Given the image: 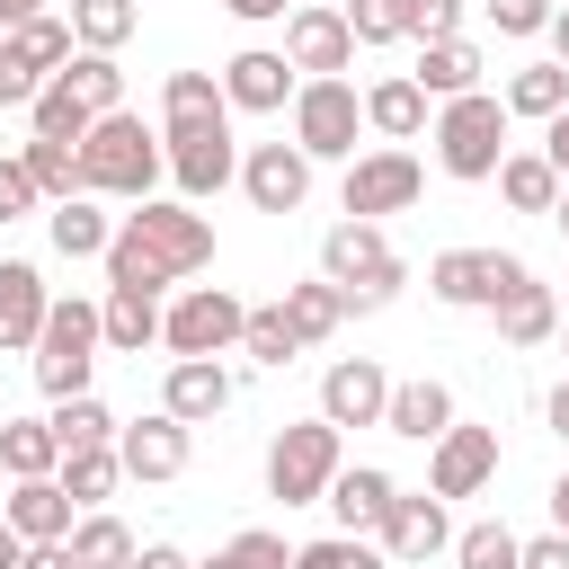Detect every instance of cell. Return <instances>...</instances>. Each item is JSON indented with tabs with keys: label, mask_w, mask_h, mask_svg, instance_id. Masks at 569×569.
Here are the masks:
<instances>
[{
	"label": "cell",
	"mask_w": 569,
	"mask_h": 569,
	"mask_svg": "<svg viewBox=\"0 0 569 569\" xmlns=\"http://www.w3.org/2000/svg\"><path fill=\"white\" fill-rule=\"evenodd\" d=\"M196 267H213V222L187 213V204H151V196H142V204L116 222V240H107V284L160 293V284H178V276H196Z\"/></svg>",
	"instance_id": "1"
},
{
	"label": "cell",
	"mask_w": 569,
	"mask_h": 569,
	"mask_svg": "<svg viewBox=\"0 0 569 569\" xmlns=\"http://www.w3.org/2000/svg\"><path fill=\"white\" fill-rule=\"evenodd\" d=\"M160 169H169L160 142H151L142 116H124V107H107V116L80 133V196H124V204H142Z\"/></svg>",
	"instance_id": "2"
},
{
	"label": "cell",
	"mask_w": 569,
	"mask_h": 569,
	"mask_svg": "<svg viewBox=\"0 0 569 569\" xmlns=\"http://www.w3.org/2000/svg\"><path fill=\"white\" fill-rule=\"evenodd\" d=\"M436 160H445V178H498V160H507V98L498 89L436 98Z\"/></svg>",
	"instance_id": "3"
},
{
	"label": "cell",
	"mask_w": 569,
	"mask_h": 569,
	"mask_svg": "<svg viewBox=\"0 0 569 569\" xmlns=\"http://www.w3.org/2000/svg\"><path fill=\"white\" fill-rule=\"evenodd\" d=\"M98 347H107V329H98V302H80V293H53V302H44V329H36V382H44L53 400L89 391V365H98Z\"/></svg>",
	"instance_id": "4"
},
{
	"label": "cell",
	"mask_w": 569,
	"mask_h": 569,
	"mask_svg": "<svg viewBox=\"0 0 569 569\" xmlns=\"http://www.w3.org/2000/svg\"><path fill=\"white\" fill-rule=\"evenodd\" d=\"M320 276L329 284H347V302L356 311H373V302H391L400 293V249L382 240V222H329V240H320Z\"/></svg>",
	"instance_id": "5"
},
{
	"label": "cell",
	"mask_w": 569,
	"mask_h": 569,
	"mask_svg": "<svg viewBox=\"0 0 569 569\" xmlns=\"http://www.w3.org/2000/svg\"><path fill=\"white\" fill-rule=\"evenodd\" d=\"M356 133H365L356 80H302L293 89V151L302 160H356Z\"/></svg>",
	"instance_id": "6"
},
{
	"label": "cell",
	"mask_w": 569,
	"mask_h": 569,
	"mask_svg": "<svg viewBox=\"0 0 569 569\" xmlns=\"http://www.w3.org/2000/svg\"><path fill=\"white\" fill-rule=\"evenodd\" d=\"M160 160L178 178V196H222L240 178V151H231V116H196V124H160Z\"/></svg>",
	"instance_id": "7"
},
{
	"label": "cell",
	"mask_w": 569,
	"mask_h": 569,
	"mask_svg": "<svg viewBox=\"0 0 569 569\" xmlns=\"http://www.w3.org/2000/svg\"><path fill=\"white\" fill-rule=\"evenodd\" d=\"M338 436H347V427H329V418L284 427L276 453H267V489H276L284 507H311V498L329 489V471H338Z\"/></svg>",
	"instance_id": "8"
},
{
	"label": "cell",
	"mask_w": 569,
	"mask_h": 569,
	"mask_svg": "<svg viewBox=\"0 0 569 569\" xmlns=\"http://www.w3.org/2000/svg\"><path fill=\"white\" fill-rule=\"evenodd\" d=\"M427 196V169L391 142V151H365V160H347V187H338V204L356 213V222H382V213H409Z\"/></svg>",
	"instance_id": "9"
},
{
	"label": "cell",
	"mask_w": 569,
	"mask_h": 569,
	"mask_svg": "<svg viewBox=\"0 0 569 569\" xmlns=\"http://www.w3.org/2000/svg\"><path fill=\"white\" fill-rule=\"evenodd\" d=\"M240 302L222 293V284H187L169 311H160V347L169 356H222V347H240Z\"/></svg>",
	"instance_id": "10"
},
{
	"label": "cell",
	"mask_w": 569,
	"mask_h": 569,
	"mask_svg": "<svg viewBox=\"0 0 569 569\" xmlns=\"http://www.w3.org/2000/svg\"><path fill=\"white\" fill-rule=\"evenodd\" d=\"M284 62L311 71V80H347V71H356L347 9H329V0H293V9H284Z\"/></svg>",
	"instance_id": "11"
},
{
	"label": "cell",
	"mask_w": 569,
	"mask_h": 569,
	"mask_svg": "<svg viewBox=\"0 0 569 569\" xmlns=\"http://www.w3.org/2000/svg\"><path fill=\"white\" fill-rule=\"evenodd\" d=\"M516 276H525V258H507V249H445V258L427 267L436 302H453V311H489Z\"/></svg>",
	"instance_id": "12"
},
{
	"label": "cell",
	"mask_w": 569,
	"mask_h": 569,
	"mask_svg": "<svg viewBox=\"0 0 569 569\" xmlns=\"http://www.w3.org/2000/svg\"><path fill=\"white\" fill-rule=\"evenodd\" d=\"M187 418H169V409H151V418H133V427H116V462H124V480H178L187 471Z\"/></svg>",
	"instance_id": "13"
},
{
	"label": "cell",
	"mask_w": 569,
	"mask_h": 569,
	"mask_svg": "<svg viewBox=\"0 0 569 569\" xmlns=\"http://www.w3.org/2000/svg\"><path fill=\"white\" fill-rule=\"evenodd\" d=\"M489 471H498V427H445L436 462H427V489L436 498H471V489H489Z\"/></svg>",
	"instance_id": "14"
},
{
	"label": "cell",
	"mask_w": 569,
	"mask_h": 569,
	"mask_svg": "<svg viewBox=\"0 0 569 569\" xmlns=\"http://www.w3.org/2000/svg\"><path fill=\"white\" fill-rule=\"evenodd\" d=\"M382 400H391V382H382L373 356H347V365L320 373V418L329 427H382Z\"/></svg>",
	"instance_id": "15"
},
{
	"label": "cell",
	"mask_w": 569,
	"mask_h": 569,
	"mask_svg": "<svg viewBox=\"0 0 569 569\" xmlns=\"http://www.w3.org/2000/svg\"><path fill=\"white\" fill-rule=\"evenodd\" d=\"M373 533H382V560H436V551L453 542V525H445V498H436V489H418V498L400 489V498H391V516H382Z\"/></svg>",
	"instance_id": "16"
},
{
	"label": "cell",
	"mask_w": 569,
	"mask_h": 569,
	"mask_svg": "<svg viewBox=\"0 0 569 569\" xmlns=\"http://www.w3.org/2000/svg\"><path fill=\"white\" fill-rule=\"evenodd\" d=\"M240 187H249L258 213H293V204L311 196V160H302L293 142H258V151L240 160Z\"/></svg>",
	"instance_id": "17"
},
{
	"label": "cell",
	"mask_w": 569,
	"mask_h": 569,
	"mask_svg": "<svg viewBox=\"0 0 569 569\" xmlns=\"http://www.w3.org/2000/svg\"><path fill=\"white\" fill-rule=\"evenodd\" d=\"M320 498H329V516H338L347 533H373V525L391 516V498H400V480H391V471H373V462H338Z\"/></svg>",
	"instance_id": "18"
},
{
	"label": "cell",
	"mask_w": 569,
	"mask_h": 569,
	"mask_svg": "<svg viewBox=\"0 0 569 569\" xmlns=\"http://www.w3.org/2000/svg\"><path fill=\"white\" fill-rule=\"evenodd\" d=\"M222 98H231V107H249V116H276V107L293 98V62H284V53H267V44H249V53H231V62H222Z\"/></svg>",
	"instance_id": "19"
},
{
	"label": "cell",
	"mask_w": 569,
	"mask_h": 569,
	"mask_svg": "<svg viewBox=\"0 0 569 569\" xmlns=\"http://www.w3.org/2000/svg\"><path fill=\"white\" fill-rule=\"evenodd\" d=\"M160 409H169V418H187V427H204V418H222V409H231V373H222L213 356H178V365H169Z\"/></svg>",
	"instance_id": "20"
},
{
	"label": "cell",
	"mask_w": 569,
	"mask_h": 569,
	"mask_svg": "<svg viewBox=\"0 0 569 569\" xmlns=\"http://www.w3.org/2000/svg\"><path fill=\"white\" fill-rule=\"evenodd\" d=\"M44 276L27 267V258H0V356H18V347H36V329H44Z\"/></svg>",
	"instance_id": "21"
},
{
	"label": "cell",
	"mask_w": 569,
	"mask_h": 569,
	"mask_svg": "<svg viewBox=\"0 0 569 569\" xmlns=\"http://www.w3.org/2000/svg\"><path fill=\"white\" fill-rule=\"evenodd\" d=\"M489 311H498V338H507V347H542V338L560 329V302H551V284H533V267H525Z\"/></svg>",
	"instance_id": "22"
},
{
	"label": "cell",
	"mask_w": 569,
	"mask_h": 569,
	"mask_svg": "<svg viewBox=\"0 0 569 569\" xmlns=\"http://www.w3.org/2000/svg\"><path fill=\"white\" fill-rule=\"evenodd\" d=\"M382 427H391V436H409V445H436V436L453 427V391H445V382H391Z\"/></svg>",
	"instance_id": "23"
},
{
	"label": "cell",
	"mask_w": 569,
	"mask_h": 569,
	"mask_svg": "<svg viewBox=\"0 0 569 569\" xmlns=\"http://www.w3.org/2000/svg\"><path fill=\"white\" fill-rule=\"evenodd\" d=\"M0 516H9L18 542H62V533H71V489H62L53 471H44V480H18V498H9Z\"/></svg>",
	"instance_id": "24"
},
{
	"label": "cell",
	"mask_w": 569,
	"mask_h": 569,
	"mask_svg": "<svg viewBox=\"0 0 569 569\" xmlns=\"http://www.w3.org/2000/svg\"><path fill=\"white\" fill-rule=\"evenodd\" d=\"M480 71H489V62H480V44H471V36H436V44L418 53V71H409V80H418L427 98H462V89H480Z\"/></svg>",
	"instance_id": "25"
},
{
	"label": "cell",
	"mask_w": 569,
	"mask_h": 569,
	"mask_svg": "<svg viewBox=\"0 0 569 569\" xmlns=\"http://www.w3.org/2000/svg\"><path fill=\"white\" fill-rule=\"evenodd\" d=\"M98 329H107V347L142 356V347L160 338V293H142V284H107V302H98Z\"/></svg>",
	"instance_id": "26"
},
{
	"label": "cell",
	"mask_w": 569,
	"mask_h": 569,
	"mask_svg": "<svg viewBox=\"0 0 569 569\" xmlns=\"http://www.w3.org/2000/svg\"><path fill=\"white\" fill-rule=\"evenodd\" d=\"M276 311H284V329H293L302 347H320L356 302H347V284H329V276H320V284H284V302H276Z\"/></svg>",
	"instance_id": "27"
},
{
	"label": "cell",
	"mask_w": 569,
	"mask_h": 569,
	"mask_svg": "<svg viewBox=\"0 0 569 569\" xmlns=\"http://www.w3.org/2000/svg\"><path fill=\"white\" fill-rule=\"evenodd\" d=\"M365 124H373V133H391V142H409V133L427 124V89H418L409 71L373 80V89H365Z\"/></svg>",
	"instance_id": "28"
},
{
	"label": "cell",
	"mask_w": 569,
	"mask_h": 569,
	"mask_svg": "<svg viewBox=\"0 0 569 569\" xmlns=\"http://www.w3.org/2000/svg\"><path fill=\"white\" fill-rule=\"evenodd\" d=\"M44 231H53L62 258H107V240H116V222L98 213V196H62V204L44 213Z\"/></svg>",
	"instance_id": "29"
},
{
	"label": "cell",
	"mask_w": 569,
	"mask_h": 569,
	"mask_svg": "<svg viewBox=\"0 0 569 569\" xmlns=\"http://www.w3.org/2000/svg\"><path fill=\"white\" fill-rule=\"evenodd\" d=\"M498 196H507L516 213H551V204H560V169H551L542 151H507V160H498Z\"/></svg>",
	"instance_id": "30"
},
{
	"label": "cell",
	"mask_w": 569,
	"mask_h": 569,
	"mask_svg": "<svg viewBox=\"0 0 569 569\" xmlns=\"http://www.w3.org/2000/svg\"><path fill=\"white\" fill-rule=\"evenodd\" d=\"M53 80H62V89H71V98H80L89 116L124 107V71H116V53H89V44H80V53H71V62L53 71Z\"/></svg>",
	"instance_id": "31"
},
{
	"label": "cell",
	"mask_w": 569,
	"mask_h": 569,
	"mask_svg": "<svg viewBox=\"0 0 569 569\" xmlns=\"http://www.w3.org/2000/svg\"><path fill=\"white\" fill-rule=\"evenodd\" d=\"M498 98H507V116H533V124H551V116L569 107V71H560V62H525V71H516Z\"/></svg>",
	"instance_id": "32"
},
{
	"label": "cell",
	"mask_w": 569,
	"mask_h": 569,
	"mask_svg": "<svg viewBox=\"0 0 569 569\" xmlns=\"http://www.w3.org/2000/svg\"><path fill=\"white\" fill-rule=\"evenodd\" d=\"M0 44H9V53H18L36 80H53V71L71 62V18H27V27H9Z\"/></svg>",
	"instance_id": "33"
},
{
	"label": "cell",
	"mask_w": 569,
	"mask_h": 569,
	"mask_svg": "<svg viewBox=\"0 0 569 569\" xmlns=\"http://www.w3.org/2000/svg\"><path fill=\"white\" fill-rule=\"evenodd\" d=\"M62 542H71V569H124V560L142 551V542H133V533H124L116 516H80V525H71Z\"/></svg>",
	"instance_id": "34"
},
{
	"label": "cell",
	"mask_w": 569,
	"mask_h": 569,
	"mask_svg": "<svg viewBox=\"0 0 569 569\" xmlns=\"http://www.w3.org/2000/svg\"><path fill=\"white\" fill-rule=\"evenodd\" d=\"M196 116H231L222 80H213V71H169V89H160V124H196Z\"/></svg>",
	"instance_id": "35"
},
{
	"label": "cell",
	"mask_w": 569,
	"mask_h": 569,
	"mask_svg": "<svg viewBox=\"0 0 569 569\" xmlns=\"http://www.w3.org/2000/svg\"><path fill=\"white\" fill-rule=\"evenodd\" d=\"M44 427H53V445H62V453H71V445H116V409H107V400H89V391L53 400V418H44Z\"/></svg>",
	"instance_id": "36"
},
{
	"label": "cell",
	"mask_w": 569,
	"mask_h": 569,
	"mask_svg": "<svg viewBox=\"0 0 569 569\" xmlns=\"http://www.w3.org/2000/svg\"><path fill=\"white\" fill-rule=\"evenodd\" d=\"M0 462H9L18 480H44V471L62 462V445H53L44 418H9V427H0Z\"/></svg>",
	"instance_id": "37"
},
{
	"label": "cell",
	"mask_w": 569,
	"mask_h": 569,
	"mask_svg": "<svg viewBox=\"0 0 569 569\" xmlns=\"http://www.w3.org/2000/svg\"><path fill=\"white\" fill-rule=\"evenodd\" d=\"M116 480H124L116 445H71V453H62V489H71V507H98Z\"/></svg>",
	"instance_id": "38"
},
{
	"label": "cell",
	"mask_w": 569,
	"mask_h": 569,
	"mask_svg": "<svg viewBox=\"0 0 569 569\" xmlns=\"http://www.w3.org/2000/svg\"><path fill=\"white\" fill-rule=\"evenodd\" d=\"M18 160H27L36 196H53V204H62V196H80V142H44V133H36Z\"/></svg>",
	"instance_id": "39"
},
{
	"label": "cell",
	"mask_w": 569,
	"mask_h": 569,
	"mask_svg": "<svg viewBox=\"0 0 569 569\" xmlns=\"http://www.w3.org/2000/svg\"><path fill=\"white\" fill-rule=\"evenodd\" d=\"M27 116H36V133H44V142H80V133L98 124V116H89V107H80L62 80H44V89L27 98Z\"/></svg>",
	"instance_id": "40"
},
{
	"label": "cell",
	"mask_w": 569,
	"mask_h": 569,
	"mask_svg": "<svg viewBox=\"0 0 569 569\" xmlns=\"http://www.w3.org/2000/svg\"><path fill=\"white\" fill-rule=\"evenodd\" d=\"M71 36H80L89 53H116V44L133 36V0H71Z\"/></svg>",
	"instance_id": "41"
},
{
	"label": "cell",
	"mask_w": 569,
	"mask_h": 569,
	"mask_svg": "<svg viewBox=\"0 0 569 569\" xmlns=\"http://www.w3.org/2000/svg\"><path fill=\"white\" fill-rule=\"evenodd\" d=\"M293 569H391L365 533H320V542H302L293 551Z\"/></svg>",
	"instance_id": "42"
},
{
	"label": "cell",
	"mask_w": 569,
	"mask_h": 569,
	"mask_svg": "<svg viewBox=\"0 0 569 569\" xmlns=\"http://www.w3.org/2000/svg\"><path fill=\"white\" fill-rule=\"evenodd\" d=\"M240 356H258V365H293L302 338L284 329V311H249V320H240Z\"/></svg>",
	"instance_id": "43"
},
{
	"label": "cell",
	"mask_w": 569,
	"mask_h": 569,
	"mask_svg": "<svg viewBox=\"0 0 569 569\" xmlns=\"http://www.w3.org/2000/svg\"><path fill=\"white\" fill-rule=\"evenodd\" d=\"M516 551H525V542H516L507 525H462V533H453V560H462V569H516Z\"/></svg>",
	"instance_id": "44"
},
{
	"label": "cell",
	"mask_w": 569,
	"mask_h": 569,
	"mask_svg": "<svg viewBox=\"0 0 569 569\" xmlns=\"http://www.w3.org/2000/svg\"><path fill=\"white\" fill-rule=\"evenodd\" d=\"M222 569H293V551H284V533L249 525V533H231V542H222Z\"/></svg>",
	"instance_id": "45"
},
{
	"label": "cell",
	"mask_w": 569,
	"mask_h": 569,
	"mask_svg": "<svg viewBox=\"0 0 569 569\" xmlns=\"http://www.w3.org/2000/svg\"><path fill=\"white\" fill-rule=\"evenodd\" d=\"M400 36H418V44L462 36V0H400Z\"/></svg>",
	"instance_id": "46"
},
{
	"label": "cell",
	"mask_w": 569,
	"mask_h": 569,
	"mask_svg": "<svg viewBox=\"0 0 569 569\" xmlns=\"http://www.w3.org/2000/svg\"><path fill=\"white\" fill-rule=\"evenodd\" d=\"M347 36L356 44H391L400 36V0H347Z\"/></svg>",
	"instance_id": "47"
},
{
	"label": "cell",
	"mask_w": 569,
	"mask_h": 569,
	"mask_svg": "<svg viewBox=\"0 0 569 569\" xmlns=\"http://www.w3.org/2000/svg\"><path fill=\"white\" fill-rule=\"evenodd\" d=\"M489 18H498V36H542L551 0H489Z\"/></svg>",
	"instance_id": "48"
},
{
	"label": "cell",
	"mask_w": 569,
	"mask_h": 569,
	"mask_svg": "<svg viewBox=\"0 0 569 569\" xmlns=\"http://www.w3.org/2000/svg\"><path fill=\"white\" fill-rule=\"evenodd\" d=\"M36 204V178H27V160H0V222H18Z\"/></svg>",
	"instance_id": "49"
},
{
	"label": "cell",
	"mask_w": 569,
	"mask_h": 569,
	"mask_svg": "<svg viewBox=\"0 0 569 569\" xmlns=\"http://www.w3.org/2000/svg\"><path fill=\"white\" fill-rule=\"evenodd\" d=\"M36 89H44V80H36V71H27V62H18L9 44H0V107H27Z\"/></svg>",
	"instance_id": "50"
},
{
	"label": "cell",
	"mask_w": 569,
	"mask_h": 569,
	"mask_svg": "<svg viewBox=\"0 0 569 569\" xmlns=\"http://www.w3.org/2000/svg\"><path fill=\"white\" fill-rule=\"evenodd\" d=\"M516 569H569V533L551 525V533H533L525 551H516Z\"/></svg>",
	"instance_id": "51"
},
{
	"label": "cell",
	"mask_w": 569,
	"mask_h": 569,
	"mask_svg": "<svg viewBox=\"0 0 569 569\" xmlns=\"http://www.w3.org/2000/svg\"><path fill=\"white\" fill-rule=\"evenodd\" d=\"M124 569H196V560H187V551H178V542H142V551H133V560H124Z\"/></svg>",
	"instance_id": "52"
},
{
	"label": "cell",
	"mask_w": 569,
	"mask_h": 569,
	"mask_svg": "<svg viewBox=\"0 0 569 569\" xmlns=\"http://www.w3.org/2000/svg\"><path fill=\"white\" fill-rule=\"evenodd\" d=\"M542 160H551V169H560V178H569V107H560V116H551V124H542Z\"/></svg>",
	"instance_id": "53"
},
{
	"label": "cell",
	"mask_w": 569,
	"mask_h": 569,
	"mask_svg": "<svg viewBox=\"0 0 569 569\" xmlns=\"http://www.w3.org/2000/svg\"><path fill=\"white\" fill-rule=\"evenodd\" d=\"M222 9H231V18H240V27H267V18H284V9H293V0H222Z\"/></svg>",
	"instance_id": "54"
},
{
	"label": "cell",
	"mask_w": 569,
	"mask_h": 569,
	"mask_svg": "<svg viewBox=\"0 0 569 569\" xmlns=\"http://www.w3.org/2000/svg\"><path fill=\"white\" fill-rule=\"evenodd\" d=\"M18 569H71V542H27V560Z\"/></svg>",
	"instance_id": "55"
},
{
	"label": "cell",
	"mask_w": 569,
	"mask_h": 569,
	"mask_svg": "<svg viewBox=\"0 0 569 569\" xmlns=\"http://www.w3.org/2000/svg\"><path fill=\"white\" fill-rule=\"evenodd\" d=\"M551 53H560V71H569V0L551 9Z\"/></svg>",
	"instance_id": "56"
},
{
	"label": "cell",
	"mask_w": 569,
	"mask_h": 569,
	"mask_svg": "<svg viewBox=\"0 0 569 569\" xmlns=\"http://www.w3.org/2000/svg\"><path fill=\"white\" fill-rule=\"evenodd\" d=\"M27 18H44V0H0V27H27Z\"/></svg>",
	"instance_id": "57"
},
{
	"label": "cell",
	"mask_w": 569,
	"mask_h": 569,
	"mask_svg": "<svg viewBox=\"0 0 569 569\" xmlns=\"http://www.w3.org/2000/svg\"><path fill=\"white\" fill-rule=\"evenodd\" d=\"M542 418H551V427H560V436H569V382H560V391H551V400H542Z\"/></svg>",
	"instance_id": "58"
},
{
	"label": "cell",
	"mask_w": 569,
	"mask_h": 569,
	"mask_svg": "<svg viewBox=\"0 0 569 569\" xmlns=\"http://www.w3.org/2000/svg\"><path fill=\"white\" fill-rule=\"evenodd\" d=\"M18 560H27V542H18V533H9V516H0V569H18Z\"/></svg>",
	"instance_id": "59"
},
{
	"label": "cell",
	"mask_w": 569,
	"mask_h": 569,
	"mask_svg": "<svg viewBox=\"0 0 569 569\" xmlns=\"http://www.w3.org/2000/svg\"><path fill=\"white\" fill-rule=\"evenodd\" d=\"M551 525L569 533V471H560V489H551Z\"/></svg>",
	"instance_id": "60"
},
{
	"label": "cell",
	"mask_w": 569,
	"mask_h": 569,
	"mask_svg": "<svg viewBox=\"0 0 569 569\" xmlns=\"http://www.w3.org/2000/svg\"><path fill=\"white\" fill-rule=\"evenodd\" d=\"M551 222H560V231H569V178H560V204H551Z\"/></svg>",
	"instance_id": "61"
},
{
	"label": "cell",
	"mask_w": 569,
	"mask_h": 569,
	"mask_svg": "<svg viewBox=\"0 0 569 569\" xmlns=\"http://www.w3.org/2000/svg\"><path fill=\"white\" fill-rule=\"evenodd\" d=\"M204 569H222V551H213V560H204Z\"/></svg>",
	"instance_id": "62"
},
{
	"label": "cell",
	"mask_w": 569,
	"mask_h": 569,
	"mask_svg": "<svg viewBox=\"0 0 569 569\" xmlns=\"http://www.w3.org/2000/svg\"><path fill=\"white\" fill-rule=\"evenodd\" d=\"M560 347H569V329H560Z\"/></svg>",
	"instance_id": "63"
}]
</instances>
